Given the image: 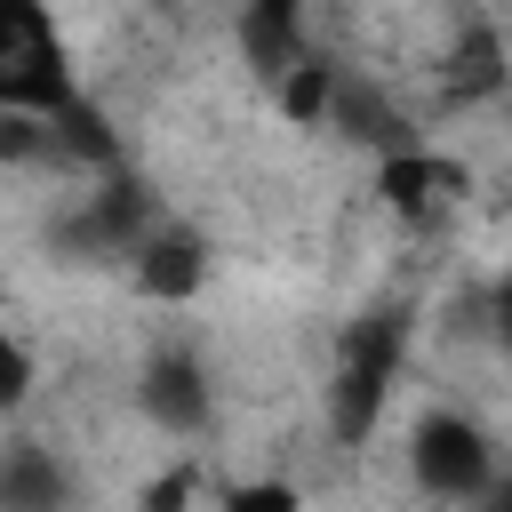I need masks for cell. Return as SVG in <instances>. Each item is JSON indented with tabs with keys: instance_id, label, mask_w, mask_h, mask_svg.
<instances>
[{
	"instance_id": "277c9868",
	"label": "cell",
	"mask_w": 512,
	"mask_h": 512,
	"mask_svg": "<svg viewBox=\"0 0 512 512\" xmlns=\"http://www.w3.org/2000/svg\"><path fill=\"white\" fill-rule=\"evenodd\" d=\"M136 408L152 432L168 440H200L208 416H216V384H208V360L192 344H152L144 368H136Z\"/></svg>"
},
{
	"instance_id": "3957f363",
	"label": "cell",
	"mask_w": 512,
	"mask_h": 512,
	"mask_svg": "<svg viewBox=\"0 0 512 512\" xmlns=\"http://www.w3.org/2000/svg\"><path fill=\"white\" fill-rule=\"evenodd\" d=\"M496 440H488V424L480 416H464V408H424L416 424H408V480L432 496V504H480L488 488H496Z\"/></svg>"
},
{
	"instance_id": "5bb4252c",
	"label": "cell",
	"mask_w": 512,
	"mask_h": 512,
	"mask_svg": "<svg viewBox=\"0 0 512 512\" xmlns=\"http://www.w3.org/2000/svg\"><path fill=\"white\" fill-rule=\"evenodd\" d=\"M200 488H208V472H200V456L184 448V456H168V464L136 488V512H192V504H200Z\"/></svg>"
},
{
	"instance_id": "7a4b0ae2",
	"label": "cell",
	"mask_w": 512,
	"mask_h": 512,
	"mask_svg": "<svg viewBox=\"0 0 512 512\" xmlns=\"http://www.w3.org/2000/svg\"><path fill=\"white\" fill-rule=\"evenodd\" d=\"M80 96L64 24L48 0H0V112H64Z\"/></svg>"
},
{
	"instance_id": "8fae6325",
	"label": "cell",
	"mask_w": 512,
	"mask_h": 512,
	"mask_svg": "<svg viewBox=\"0 0 512 512\" xmlns=\"http://www.w3.org/2000/svg\"><path fill=\"white\" fill-rule=\"evenodd\" d=\"M328 128H336L344 144L376 152V160H384V152H408V144H424V136L408 128V112H400L392 96H376L368 80H352V72H344V96H336V120H328Z\"/></svg>"
},
{
	"instance_id": "9a60e30c",
	"label": "cell",
	"mask_w": 512,
	"mask_h": 512,
	"mask_svg": "<svg viewBox=\"0 0 512 512\" xmlns=\"http://www.w3.org/2000/svg\"><path fill=\"white\" fill-rule=\"evenodd\" d=\"M216 512H304V488L280 480V472H256V480H232L216 496Z\"/></svg>"
},
{
	"instance_id": "30bf717a",
	"label": "cell",
	"mask_w": 512,
	"mask_h": 512,
	"mask_svg": "<svg viewBox=\"0 0 512 512\" xmlns=\"http://www.w3.org/2000/svg\"><path fill=\"white\" fill-rule=\"evenodd\" d=\"M0 512H72V472L64 456H48L40 440H8L0 456Z\"/></svg>"
},
{
	"instance_id": "4fadbf2b",
	"label": "cell",
	"mask_w": 512,
	"mask_h": 512,
	"mask_svg": "<svg viewBox=\"0 0 512 512\" xmlns=\"http://www.w3.org/2000/svg\"><path fill=\"white\" fill-rule=\"evenodd\" d=\"M336 96H344V64L320 56V48L272 80V104H280L288 128H328V120H336Z\"/></svg>"
},
{
	"instance_id": "ac0fdd59",
	"label": "cell",
	"mask_w": 512,
	"mask_h": 512,
	"mask_svg": "<svg viewBox=\"0 0 512 512\" xmlns=\"http://www.w3.org/2000/svg\"><path fill=\"white\" fill-rule=\"evenodd\" d=\"M496 328H504V344H512V272H504V288H496Z\"/></svg>"
},
{
	"instance_id": "6da1fadb",
	"label": "cell",
	"mask_w": 512,
	"mask_h": 512,
	"mask_svg": "<svg viewBox=\"0 0 512 512\" xmlns=\"http://www.w3.org/2000/svg\"><path fill=\"white\" fill-rule=\"evenodd\" d=\"M400 360H408V312H360L344 336H336V368L320 384V408H328V432L336 448H368L376 424H384V400L400 384Z\"/></svg>"
},
{
	"instance_id": "52a82bcc",
	"label": "cell",
	"mask_w": 512,
	"mask_h": 512,
	"mask_svg": "<svg viewBox=\"0 0 512 512\" xmlns=\"http://www.w3.org/2000/svg\"><path fill=\"white\" fill-rule=\"evenodd\" d=\"M152 224H160V216H152V192H144L128 168H112V176L80 200V216H72V248H80V256H120V264H128L136 240H144Z\"/></svg>"
},
{
	"instance_id": "7c38bea8",
	"label": "cell",
	"mask_w": 512,
	"mask_h": 512,
	"mask_svg": "<svg viewBox=\"0 0 512 512\" xmlns=\"http://www.w3.org/2000/svg\"><path fill=\"white\" fill-rule=\"evenodd\" d=\"M48 152H56L64 168H96V176H112V168H120V128H112V112L80 88L64 112H48Z\"/></svg>"
},
{
	"instance_id": "ba28073f",
	"label": "cell",
	"mask_w": 512,
	"mask_h": 512,
	"mask_svg": "<svg viewBox=\"0 0 512 512\" xmlns=\"http://www.w3.org/2000/svg\"><path fill=\"white\" fill-rule=\"evenodd\" d=\"M504 80H512L504 32H496L488 16H464V24H456V40H448V56H440V104H448V112L488 104V96H504Z\"/></svg>"
},
{
	"instance_id": "5b68a950",
	"label": "cell",
	"mask_w": 512,
	"mask_h": 512,
	"mask_svg": "<svg viewBox=\"0 0 512 512\" xmlns=\"http://www.w3.org/2000/svg\"><path fill=\"white\" fill-rule=\"evenodd\" d=\"M464 192H472V168L448 160V152H432V144H408V152H384V160H376V200H384L392 216H408V224L448 216Z\"/></svg>"
},
{
	"instance_id": "2e32d148",
	"label": "cell",
	"mask_w": 512,
	"mask_h": 512,
	"mask_svg": "<svg viewBox=\"0 0 512 512\" xmlns=\"http://www.w3.org/2000/svg\"><path fill=\"white\" fill-rule=\"evenodd\" d=\"M0 360H8V384H0V408L16 416V408L32 400V344H24V336H8V352H0Z\"/></svg>"
},
{
	"instance_id": "e0dca14e",
	"label": "cell",
	"mask_w": 512,
	"mask_h": 512,
	"mask_svg": "<svg viewBox=\"0 0 512 512\" xmlns=\"http://www.w3.org/2000/svg\"><path fill=\"white\" fill-rule=\"evenodd\" d=\"M472 512H512V472H496V488H488Z\"/></svg>"
},
{
	"instance_id": "9c48e42d",
	"label": "cell",
	"mask_w": 512,
	"mask_h": 512,
	"mask_svg": "<svg viewBox=\"0 0 512 512\" xmlns=\"http://www.w3.org/2000/svg\"><path fill=\"white\" fill-rule=\"evenodd\" d=\"M232 32H240V64H248L264 88H272L288 64H304V56H312V32H304V0H240Z\"/></svg>"
},
{
	"instance_id": "8992f818",
	"label": "cell",
	"mask_w": 512,
	"mask_h": 512,
	"mask_svg": "<svg viewBox=\"0 0 512 512\" xmlns=\"http://www.w3.org/2000/svg\"><path fill=\"white\" fill-rule=\"evenodd\" d=\"M208 272H216V256H208V232H192V224H152L128 256V288L144 304H192L208 288Z\"/></svg>"
}]
</instances>
